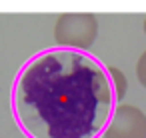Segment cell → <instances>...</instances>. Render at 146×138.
<instances>
[{
  "label": "cell",
  "instance_id": "6da1fadb",
  "mask_svg": "<svg viewBox=\"0 0 146 138\" xmlns=\"http://www.w3.org/2000/svg\"><path fill=\"white\" fill-rule=\"evenodd\" d=\"M116 94L98 58L80 50H46L18 72L14 116L30 138H98L110 124Z\"/></svg>",
  "mask_w": 146,
  "mask_h": 138
},
{
  "label": "cell",
  "instance_id": "7a4b0ae2",
  "mask_svg": "<svg viewBox=\"0 0 146 138\" xmlns=\"http://www.w3.org/2000/svg\"><path fill=\"white\" fill-rule=\"evenodd\" d=\"M98 36V18L88 12L60 14L54 24V42L68 50H88Z\"/></svg>",
  "mask_w": 146,
  "mask_h": 138
},
{
  "label": "cell",
  "instance_id": "3957f363",
  "mask_svg": "<svg viewBox=\"0 0 146 138\" xmlns=\"http://www.w3.org/2000/svg\"><path fill=\"white\" fill-rule=\"evenodd\" d=\"M104 138H146V114L132 104H118Z\"/></svg>",
  "mask_w": 146,
  "mask_h": 138
},
{
  "label": "cell",
  "instance_id": "277c9868",
  "mask_svg": "<svg viewBox=\"0 0 146 138\" xmlns=\"http://www.w3.org/2000/svg\"><path fill=\"white\" fill-rule=\"evenodd\" d=\"M108 74H110V80H112V88H114V94H116V102H120L126 92H128V80H126V74L116 68V66H108Z\"/></svg>",
  "mask_w": 146,
  "mask_h": 138
},
{
  "label": "cell",
  "instance_id": "5b68a950",
  "mask_svg": "<svg viewBox=\"0 0 146 138\" xmlns=\"http://www.w3.org/2000/svg\"><path fill=\"white\" fill-rule=\"evenodd\" d=\"M136 78H138V82L146 88V50L142 52V56H140L138 62H136Z\"/></svg>",
  "mask_w": 146,
  "mask_h": 138
},
{
  "label": "cell",
  "instance_id": "8992f818",
  "mask_svg": "<svg viewBox=\"0 0 146 138\" xmlns=\"http://www.w3.org/2000/svg\"><path fill=\"white\" fill-rule=\"evenodd\" d=\"M144 34H146V18H144Z\"/></svg>",
  "mask_w": 146,
  "mask_h": 138
}]
</instances>
